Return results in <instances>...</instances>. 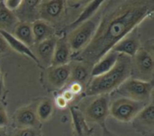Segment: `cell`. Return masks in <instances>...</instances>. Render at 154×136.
Segmentation results:
<instances>
[{
  "mask_svg": "<svg viewBox=\"0 0 154 136\" xmlns=\"http://www.w3.org/2000/svg\"><path fill=\"white\" fill-rule=\"evenodd\" d=\"M13 136H39L35 128H19Z\"/></svg>",
  "mask_w": 154,
  "mask_h": 136,
  "instance_id": "d4e9b609",
  "label": "cell"
},
{
  "mask_svg": "<svg viewBox=\"0 0 154 136\" xmlns=\"http://www.w3.org/2000/svg\"><path fill=\"white\" fill-rule=\"evenodd\" d=\"M97 30L85 49L77 54L80 62L94 65L136 26L151 16L153 0L105 1Z\"/></svg>",
  "mask_w": 154,
  "mask_h": 136,
  "instance_id": "6da1fadb",
  "label": "cell"
},
{
  "mask_svg": "<svg viewBox=\"0 0 154 136\" xmlns=\"http://www.w3.org/2000/svg\"><path fill=\"white\" fill-rule=\"evenodd\" d=\"M71 50L69 46L66 37L57 40L54 53L51 60V66H62L69 63L70 60Z\"/></svg>",
  "mask_w": 154,
  "mask_h": 136,
  "instance_id": "4fadbf2b",
  "label": "cell"
},
{
  "mask_svg": "<svg viewBox=\"0 0 154 136\" xmlns=\"http://www.w3.org/2000/svg\"><path fill=\"white\" fill-rule=\"evenodd\" d=\"M17 40H19L21 42H23L27 47H31L34 45V40L32 31V23H23L19 22L15 28L14 29V32L12 33Z\"/></svg>",
  "mask_w": 154,
  "mask_h": 136,
  "instance_id": "ac0fdd59",
  "label": "cell"
},
{
  "mask_svg": "<svg viewBox=\"0 0 154 136\" xmlns=\"http://www.w3.org/2000/svg\"><path fill=\"white\" fill-rule=\"evenodd\" d=\"M38 122L36 109L32 107H22L15 115V124L19 128H34Z\"/></svg>",
  "mask_w": 154,
  "mask_h": 136,
  "instance_id": "7c38bea8",
  "label": "cell"
},
{
  "mask_svg": "<svg viewBox=\"0 0 154 136\" xmlns=\"http://www.w3.org/2000/svg\"><path fill=\"white\" fill-rule=\"evenodd\" d=\"M8 124V117L5 108L0 106V128L5 127Z\"/></svg>",
  "mask_w": 154,
  "mask_h": 136,
  "instance_id": "4316f807",
  "label": "cell"
},
{
  "mask_svg": "<svg viewBox=\"0 0 154 136\" xmlns=\"http://www.w3.org/2000/svg\"><path fill=\"white\" fill-rule=\"evenodd\" d=\"M118 56H119V53L112 50L108 51L97 63L93 65V68L91 70V77L92 78L97 77L109 71L116 63Z\"/></svg>",
  "mask_w": 154,
  "mask_h": 136,
  "instance_id": "5bb4252c",
  "label": "cell"
},
{
  "mask_svg": "<svg viewBox=\"0 0 154 136\" xmlns=\"http://www.w3.org/2000/svg\"><path fill=\"white\" fill-rule=\"evenodd\" d=\"M140 49V42L134 36H126L118 42L113 48L112 51L124 54L128 57H134Z\"/></svg>",
  "mask_w": 154,
  "mask_h": 136,
  "instance_id": "9a60e30c",
  "label": "cell"
},
{
  "mask_svg": "<svg viewBox=\"0 0 154 136\" xmlns=\"http://www.w3.org/2000/svg\"><path fill=\"white\" fill-rule=\"evenodd\" d=\"M61 97L69 103V102H71L74 98H75V95L69 90V89H66L62 94H61Z\"/></svg>",
  "mask_w": 154,
  "mask_h": 136,
  "instance_id": "f546056e",
  "label": "cell"
},
{
  "mask_svg": "<svg viewBox=\"0 0 154 136\" xmlns=\"http://www.w3.org/2000/svg\"><path fill=\"white\" fill-rule=\"evenodd\" d=\"M68 102L61 97V95L58 96L55 99V105L57 107H59L60 109H65L68 107Z\"/></svg>",
  "mask_w": 154,
  "mask_h": 136,
  "instance_id": "f1b7e54d",
  "label": "cell"
},
{
  "mask_svg": "<svg viewBox=\"0 0 154 136\" xmlns=\"http://www.w3.org/2000/svg\"><path fill=\"white\" fill-rule=\"evenodd\" d=\"M109 113V101L106 95L97 96L92 100L86 109L87 118L93 123H97L101 125L105 124L106 118Z\"/></svg>",
  "mask_w": 154,
  "mask_h": 136,
  "instance_id": "52a82bcc",
  "label": "cell"
},
{
  "mask_svg": "<svg viewBox=\"0 0 154 136\" xmlns=\"http://www.w3.org/2000/svg\"><path fill=\"white\" fill-rule=\"evenodd\" d=\"M0 136H6L5 129L4 127L3 128H0Z\"/></svg>",
  "mask_w": 154,
  "mask_h": 136,
  "instance_id": "d6a6232c",
  "label": "cell"
},
{
  "mask_svg": "<svg viewBox=\"0 0 154 136\" xmlns=\"http://www.w3.org/2000/svg\"><path fill=\"white\" fill-rule=\"evenodd\" d=\"M148 104L134 101L126 97L116 99L109 107L111 116L123 123H129L134 120L140 111Z\"/></svg>",
  "mask_w": 154,
  "mask_h": 136,
  "instance_id": "5b68a950",
  "label": "cell"
},
{
  "mask_svg": "<svg viewBox=\"0 0 154 136\" xmlns=\"http://www.w3.org/2000/svg\"><path fill=\"white\" fill-rule=\"evenodd\" d=\"M132 73V60L130 57L119 54L115 66L106 73L94 77L87 89V96H101L118 88Z\"/></svg>",
  "mask_w": 154,
  "mask_h": 136,
  "instance_id": "7a4b0ae2",
  "label": "cell"
},
{
  "mask_svg": "<svg viewBox=\"0 0 154 136\" xmlns=\"http://www.w3.org/2000/svg\"><path fill=\"white\" fill-rule=\"evenodd\" d=\"M91 71L89 70V65L84 62H76L74 65H70V77L69 80L77 82L84 86L89 79Z\"/></svg>",
  "mask_w": 154,
  "mask_h": 136,
  "instance_id": "d6986e66",
  "label": "cell"
},
{
  "mask_svg": "<svg viewBox=\"0 0 154 136\" xmlns=\"http://www.w3.org/2000/svg\"><path fill=\"white\" fill-rule=\"evenodd\" d=\"M104 3H105V1H90L88 3V5L86 6V8L79 15V17L72 23H70L69 28L73 30L76 27H78L79 25H80L81 23L88 21L98 12L99 8L102 7Z\"/></svg>",
  "mask_w": 154,
  "mask_h": 136,
  "instance_id": "ffe728a7",
  "label": "cell"
},
{
  "mask_svg": "<svg viewBox=\"0 0 154 136\" xmlns=\"http://www.w3.org/2000/svg\"><path fill=\"white\" fill-rule=\"evenodd\" d=\"M40 0L22 1L21 5L16 10L15 16L19 22L23 23H33L40 19Z\"/></svg>",
  "mask_w": 154,
  "mask_h": 136,
  "instance_id": "9c48e42d",
  "label": "cell"
},
{
  "mask_svg": "<svg viewBox=\"0 0 154 136\" xmlns=\"http://www.w3.org/2000/svg\"><path fill=\"white\" fill-rule=\"evenodd\" d=\"M19 21L14 13L6 9L3 2L0 1V30L13 33Z\"/></svg>",
  "mask_w": 154,
  "mask_h": 136,
  "instance_id": "44dd1931",
  "label": "cell"
},
{
  "mask_svg": "<svg viewBox=\"0 0 154 136\" xmlns=\"http://www.w3.org/2000/svg\"><path fill=\"white\" fill-rule=\"evenodd\" d=\"M100 15L95 14L88 21L81 23L69 32L67 42L71 51H74L78 54L87 47L97 30Z\"/></svg>",
  "mask_w": 154,
  "mask_h": 136,
  "instance_id": "3957f363",
  "label": "cell"
},
{
  "mask_svg": "<svg viewBox=\"0 0 154 136\" xmlns=\"http://www.w3.org/2000/svg\"><path fill=\"white\" fill-rule=\"evenodd\" d=\"M3 91H4V80H3L2 74H1V72H0V97L2 96Z\"/></svg>",
  "mask_w": 154,
  "mask_h": 136,
  "instance_id": "1f68e13d",
  "label": "cell"
},
{
  "mask_svg": "<svg viewBox=\"0 0 154 136\" xmlns=\"http://www.w3.org/2000/svg\"><path fill=\"white\" fill-rule=\"evenodd\" d=\"M75 96L76 95H79L82 92L83 90V86L79 83H77V82H72V84L70 85L69 88Z\"/></svg>",
  "mask_w": 154,
  "mask_h": 136,
  "instance_id": "83f0119b",
  "label": "cell"
},
{
  "mask_svg": "<svg viewBox=\"0 0 154 136\" xmlns=\"http://www.w3.org/2000/svg\"><path fill=\"white\" fill-rule=\"evenodd\" d=\"M2 2L5 7L11 12L16 11L22 4V0H5Z\"/></svg>",
  "mask_w": 154,
  "mask_h": 136,
  "instance_id": "484cf974",
  "label": "cell"
},
{
  "mask_svg": "<svg viewBox=\"0 0 154 136\" xmlns=\"http://www.w3.org/2000/svg\"><path fill=\"white\" fill-rule=\"evenodd\" d=\"M0 34H1V35L3 36V38L5 40V42H6V43L8 44L9 48L13 49L14 51H15L18 52V53H21V54H23V55L27 56L28 58H30V59H32L33 61H35L38 65H40V62H39V60H37L36 56L34 55V52H33L29 47H27V46L24 45L23 42H21L19 40H17L12 33L0 30Z\"/></svg>",
  "mask_w": 154,
  "mask_h": 136,
  "instance_id": "2e32d148",
  "label": "cell"
},
{
  "mask_svg": "<svg viewBox=\"0 0 154 136\" xmlns=\"http://www.w3.org/2000/svg\"><path fill=\"white\" fill-rule=\"evenodd\" d=\"M66 2L63 0H43L40 5V18L47 23H52L60 18L64 12Z\"/></svg>",
  "mask_w": 154,
  "mask_h": 136,
  "instance_id": "ba28073f",
  "label": "cell"
},
{
  "mask_svg": "<svg viewBox=\"0 0 154 136\" xmlns=\"http://www.w3.org/2000/svg\"><path fill=\"white\" fill-rule=\"evenodd\" d=\"M70 65L66 64L62 66H51L47 70V79L57 88H61L69 80Z\"/></svg>",
  "mask_w": 154,
  "mask_h": 136,
  "instance_id": "30bf717a",
  "label": "cell"
},
{
  "mask_svg": "<svg viewBox=\"0 0 154 136\" xmlns=\"http://www.w3.org/2000/svg\"><path fill=\"white\" fill-rule=\"evenodd\" d=\"M152 89V81L128 79L118 88V92L126 98L147 104L151 99Z\"/></svg>",
  "mask_w": 154,
  "mask_h": 136,
  "instance_id": "277c9868",
  "label": "cell"
},
{
  "mask_svg": "<svg viewBox=\"0 0 154 136\" xmlns=\"http://www.w3.org/2000/svg\"><path fill=\"white\" fill-rule=\"evenodd\" d=\"M52 112L53 106L50 99H43L36 107V115L40 121H47L51 116Z\"/></svg>",
  "mask_w": 154,
  "mask_h": 136,
  "instance_id": "cb8c5ba5",
  "label": "cell"
},
{
  "mask_svg": "<svg viewBox=\"0 0 154 136\" xmlns=\"http://www.w3.org/2000/svg\"><path fill=\"white\" fill-rule=\"evenodd\" d=\"M32 31L34 43L36 44L52 37L54 32V30L51 25L49 23L41 19L32 23Z\"/></svg>",
  "mask_w": 154,
  "mask_h": 136,
  "instance_id": "e0dca14e",
  "label": "cell"
},
{
  "mask_svg": "<svg viewBox=\"0 0 154 136\" xmlns=\"http://www.w3.org/2000/svg\"><path fill=\"white\" fill-rule=\"evenodd\" d=\"M142 125L152 128L154 124V106L152 103L146 105L134 118Z\"/></svg>",
  "mask_w": 154,
  "mask_h": 136,
  "instance_id": "603a6c76",
  "label": "cell"
},
{
  "mask_svg": "<svg viewBox=\"0 0 154 136\" xmlns=\"http://www.w3.org/2000/svg\"><path fill=\"white\" fill-rule=\"evenodd\" d=\"M9 50V46L6 43L5 40L3 38V36L0 34V54L6 52Z\"/></svg>",
  "mask_w": 154,
  "mask_h": 136,
  "instance_id": "4dcf8cb0",
  "label": "cell"
},
{
  "mask_svg": "<svg viewBox=\"0 0 154 136\" xmlns=\"http://www.w3.org/2000/svg\"><path fill=\"white\" fill-rule=\"evenodd\" d=\"M132 71L134 70L138 76L137 79L144 81H152L153 78L154 60L152 54L145 50L139 49L136 54L133 57Z\"/></svg>",
  "mask_w": 154,
  "mask_h": 136,
  "instance_id": "8992f818",
  "label": "cell"
},
{
  "mask_svg": "<svg viewBox=\"0 0 154 136\" xmlns=\"http://www.w3.org/2000/svg\"><path fill=\"white\" fill-rule=\"evenodd\" d=\"M57 40L58 39L56 37L52 36L43 42L37 43L35 48L36 53H34V55L36 56L40 64L42 63L45 64L46 66L51 65V60H52Z\"/></svg>",
  "mask_w": 154,
  "mask_h": 136,
  "instance_id": "8fae6325",
  "label": "cell"
},
{
  "mask_svg": "<svg viewBox=\"0 0 154 136\" xmlns=\"http://www.w3.org/2000/svg\"><path fill=\"white\" fill-rule=\"evenodd\" d=\"M70 113L76 136H88L90 134V130L82 114L73 107L70 108Z\"/></svg>",
  "mask_w": 154,
  "mask_h": 136,
  "instance_id": "7402d4cb",
  "label": "cell"
}]
</instances>
